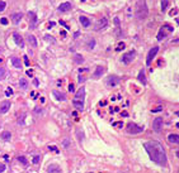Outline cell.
I'll return each instance as SVG.
<instances>
[{
	"instance_id": "1",
	"label": "cell",
	"mask_w": 179,
	"mask_h": 173,
	"mask_svg": "<svg viewBox=\"0 0 179 173\" xmlns=\"http://www.w3.org/2000/svg\"><path fill=\"white\" fill-rule=\"evenodd\" d=\"M145 150L147 152L150 159L154 163L161 165V167H166L168 165V158H166V153L164 150L163 145L156 140H149L144 144Z\"/></svg>"
},
{
	"instance_id": "2",
	"label": "cell",
	"mask_w": 179,
	"mask_h": 173,
	"mask_svg": "<svg viewBox=\"0 0 179 173\" xmlns=\"http://www.w3.org/2000/svg\"><path fill=\"white\" fill-rule=\"evenodd\" d=\"M84 99H85V87H80V89L76 91L75 97L72 100V104L79 111H83L84 109Z\"/></svg>"
},
{
	"instance_id": "3",
	"label": "cell",
	"mask_w": 179,
	"mask_h": 173,
	"mask_svg": "<svg viewBox=\"0 0 179 173\" xmlns=\"http://www.w3.org/2000/svg\"><path fill=\"white\" fill-rule=\"evenodd\" d=\"M149 14V9H147V5H146L145 0H141L138 1L137 4V10H136V17L140 18V19H145Z\"/></svg>"
},
{
	"instance_id": "4",
	"label": "cell",
	"mask_w": 179,
	"mask_h": 173,
	"mask_svg": "<svg viewBox=\"0 0 179 173\" xmlns=\"http://www.w3.org/2000/svg\"><path fill=\"white\" fill-rule=\"evenodd\" d=\"M126 129H127V133H130V134H140L144 131V126H140V125L133 124V123H130Z\"/></svg>"
},
{
	"instance_id": "5",
	"label": "cell",
	"mask_w": 179,
	"mask_h": 173,
	"mask_svg": "<svg viewBox=\"0 0 179 173\" xmlns=\"http://www.w3.org/2000/svg\"><path fill=\"white\" fill-rule=\"evenodd\" d=\"M158 52H159V47H152V48L149 51V53H147V58H146V63H147V66L149 65H151V61L155 58V56L158 54Z\"/></svg>"
},
{
	"instance_id": "6",
	"label": "cell",
	"mask_w": 179,
	"mask_h": 173,
	"mask_svg": "<svg viewBox=\"0 0 179 173\" xmlns=\"http://www.w3.org/2000/svg\"><path fill=\"white\" fill-rule=\"evenodd\" d=\"M163 128V117H155L152 121V129L155 131H160Z\"/></svg>"
},
{
	"instance_id": "7",
	"label": "cell",
	"mask_w": 179,
	"mask_h": 173,
	"mask_svg": "<svg viewBox=\"0 0 179 173\" xmlns=\"http://www.w3.org/2000/svg\"><path fill=\"white\" fill-rule=\"evenodd\" d=\"M133 58H135V52H133V51H131V52L125 53L122 56V62H123V63H126V65H128V63L132 62Z\"/></svg>"
},
{
	"instance_id": "8",
	"label": "cell",
	"mask_w": 179,
	"mask_h": 173,
	"mask_svg": "<svg viewBox=\"0 0 179 173\" xmlns=\"http://www.w3.org/2000/svg\"><path fill=\"white\" fill-rule=\"evenodd\" d=\"M165 30L166 32H173V27H170V25H165V27H163L161 29H160L159 34H158V40H161L164 37H165Z\"/></svg>"
},
{
	"instance_id": "9",
	"label": "cell",
	"mask_w": 179,
	"mask_h": 173,
	"mask_svg": "<svg viewBox=\"0 0 179 173\" xmlns=\"http://www.w3.org/2000/svg\"><path fill=\"white\" fill-rule=\"evenodd\" d=\"M119 83V78L117 76H109L108 80H107V85L109 87H114Z\"/></svg>"
},
{
	"instance_id": "10",
	"label": "cell",
	"mask_w": 179,
	"mask_h": 173,
	"mask_svg": "<svg viewBox=\"0 0 179 173\" xmlns=\"http://www.w3.org/2000/svg\"><path fill=\"white\" fill-rule=\"evenodd\" d=\"M9 109H10V101L5 100V101H3L1 104H0V114H5V112H8V111H9Z\"/></svg>"
},
{
	"instance_id": "11",
	"label": "cell",
	"mask_w": 179,
	"mask_h": 173,
	"mask_svg": "<svg viewBox=\"0 0 179 173\" xmlns=\"http://www.w3.org/2000/svg\"><path fill=\"white\" fill-rule=\"evenodd\" d=\"M108 25V20H107V18H102V19L97 23V25H95V30H100V29H104L105 27Z\"/></svg>"
},
{
	"instance_id": "12",
	"label": "cell",
	"mask_w": 179,
	"mask_h": 173,
	"mask_svg": "<svg viewBox=\"0 0 179 173\" xmlns=\"http://www.w3.org/2000/svg\"><path fill=\"white\" fill-rule=\"evenodd\" d=\"M13 38H14V40H15L17 44L19 46L20 48H23V47H24V40H23V38H22V35L19 34V33H14Z\"/></svg>"
},
{
	"instance_id": "13",
	"label": "cell",
	"mask_w": 179,
	"mask_h": 173,
	"mask_svg": "<svg viewBox=\"0 0 179 173\" xmlns=\"http://www.w3.org/2000/svg\"><path fill=\"white\" fill-rule=\"evenodd\" d=\"M104 71H105V68L103 66H98L95 68V71H94V73H93V77L94 78H99V77H102V75L104 73Z\"/></svg>"
},
{
	"instance_id": "14",
	"label": "cell",
	"mask_w": 179,
	"mask_h": 173,
	"mask_svg": "<svg viewBox=\"0 0 179 173\" xmlns=\"http://www.w3.org/2000/svg\"><path fill=\"white\" fill-rule=\"evenodd\" d=\"M71 8H72V5H71V3H62L60 6H58V12H69V10H71Z\"/></svg>"
},
{
	"instance_id": "15",
	"label": "cell",
	"mask_w": 179,
	"mask_h": 173,
	"mask_svg": "<svg viewBox=\"0 0 179 173\" xmlns=\"http://www.w3.org/2000/svg\"><path fill=\"white\" fill-rule=\"evenodd\" d=\"M29 22H31V28H36V23H37V15L33 12H29Z\"/></svg>"
},
{
	"instance_id": "16",
	"label": "cell",
	"mask_w": 179,
	"mask_h": 173,
	"mask_svg": "<svg viewBox=\"0 0 179 173\" xmlns=\"http://www.w3.org/2000/svg\"><path fill=\"white\" fill-rule=\"evenodd\" d=\"M79 20H80V23H81V25H83L84 28H89V27H90V20H89V18L81 15V17L79 18Z\"/></svg>"
},
{
	"instance_id": "17",
	"label": "cell",
	"mask_w": 179,
	"mask_h": 173,
	"mask_svg": "<svg viewBox=\"0 0 179 173\" xmlns=\"http://www.w3.org/2000/svg\"><path fill=\"white\" fill-rule=\"evenodd\" d=\"M22 18H23V14H22V13H14L13 15H12V20H13L14 24H18L22 20Z\"/></svg>"
},
{
	"instance_id": "18",
	"label": "cell",
	"mask_w": 179,
	"mask_h": 173,
	"mask_svg": "<svg viewBox=\"0 0 179 173\" xmlns=\"http://www.w3.org/2000/svg\"><path fill=\"white\" fill-rule=\"evenodd\" d=\"M168 140L169 143H173V144H179V135L178 134H170L168 137Z\"/></svg>"
},
{
	"instance_id": "19",
	"label": "cell",
	"mask_w": 179,
	"mask_h": 173,
	"mask_svg": "<svg viewBox=\"0 0 179 173\" xmlns=\"http://www.w3.org/2000/svg\"><path fill=\"white\" fill-rule=\"evenodd\" d=\"M0 138H1L3 140L8 142V140H10V139H12V133H10V131H3L1 135H0Z\"/></svg>"
},
{
	"instance_id": "20",
	"label": "cell",
	"mask_w": 179,
	"mask_h": 173,
	"mask_svg": "<svg viewBox=\"0 0 179 173\" xmlns=\"http://www.w3.org/2000/svg\"><path fill=\"white\" fill-rule=\"evenodd\" d=\"M10 62H12V65L14 66L15 68H20V60L18 57H12V60H10Z\"/></svg>"
},
{
	"instance_id": "21",
	"label": "cell",
	"mask_w": 179,
	"mask_h": 173,
	"mask_svg": "<svg viewBox=\"0 0 179 173\" xmlns=\"http://www.w3.org/2000/svg\"><path fill=\"white\" fill-rule=\"evenodd\" d=\"M53 96H56V99H57V100H60V101H65V100H66V96H65L64 94L56 91V90L53 91Z\"/></svg>"
},
{
	"instance_id": "22",
	"label": "cell",
	"mask_w": 179,
	"mask_h": 173,
	"mask_svg": "<svg viewBox=\"0 0 179 173\" xmlns=\"http://www.w3.org/2000/svg\"><path fill=\"white\" fill-rule=\"evenodd\" d=\"M28 42H29V44H31L32 47H37V39H36V37L34 35H28Z\"/></svg>"
},
{
	"instance_id": "23",
	"label": "cell",
	"mask_w": 179,
	"mask_h": 173,
	"mask_svg": "<svg viewBox=\"0 0 179 173\" xmlns=\"http://www.w3.org/2000/svg\"><path fill=\"white\" fill-rule=\"evenodd\" d=\"M138 81L142 82V85H146V78H145V71L141 69L140 73H138Z\"/></svg>"
},
{
	"instance_id": "24",
	"label": "cell",
	"mask_w": 179,
	"mask_h": 173,
	"mask_svg": "<svg viewBox=\"0 0 179 173\" xmlns=\"http://www.w3.org/2000/svg\"><path fill=\"white\" fill-rule=\"evenodd\" d=\"M19 86H20L23 90H25V89L28 87V81L25 80V78H20V80H19Z\"/></svg>"
},
{
	"instance_id": "25",
	"label": "cell",
	"mask_w": 179,
	"mask_h": 173,
	"mask_svg": "<svg viewBox=\"0 0 179 173\" xmlns=\"http://www.w3.org/2000/svg\"><path fill=\"white\" fill-rule=\"evenodd\" d=\"M168 4H169V0H163L161 1V12H165L166 10Z\"/></svg>"
},
{
	"instance_id": "26",
	"label": "cell",
	"mask_w": 179,
	"mask_h": 173,
	"mask_svg": "<svg viewBox=\"0 0 179 173\" xmlns=\"http://www.w3.org/2000/svg\"><path fill=\"white\" fill-rule=\"evenodd\" d=\"M5 77H6V71H5V68L0 67V80H4Z\"/></svg>"
},
{
	"instance_id": "27",
	"label": "cell",
	"mask_w": 179,
	"mask_h": 173,
	"mask_svg": "<svg viewBox=\"0 0 179 173\" xmlns=\"http://www.w3.org/2000/svg\"><path fill=\"white\" fill-rule=\"evenodd\" d=\"M48 172H50V173H51V172L58 173V172H60V169L57 168V165H50V167H48Z\"/></svg>"
},
{
	"instance_id": "28",
	"label": "cell",
	"mask_w": 179,
	"mask_h": 173,
	"mask_svg": "<svg viewBox=\"0 0 179 173\" xmlns=\"http://www.w3.org/2000/svg\"><path fill=\"white\" fill-rule=\"evenodd\" d=\"M94 46H95V40H94V39H90L89 42H88V48H89V49H93Z\"/></svg>"
},
{
	"instance_id": "29",
	"label": "cell",
	"mask_w": 179,
	"mask_h": 173,
	"mask_svg": "<svg viewBox=\"0 0 179 173\" xmlns=\"http://www.w3.org/2000/svg\"><path fill=\"white\" fill-rule=\"evenodd\" d=\"M18 160H19L22 164H24V165H27V164H28V160L25 159V157H18Z\"/></svg>"
},
{
	"instance_id": "30",
	"label": "cell",
	"mask_w": 179,
	"mask_h": 173,
	"mask_svg": "<svg viewBox=\"0 0 179 173\" xmlns=\"http://www.w3.org/2000/svg\"><path fill=\"white\" fill-rule=\"evenodd\" d=\"M125 43H118V46H117V48H116V51H117V52H118V51H122V49H125Z\"/></svg>"
},
{
	"instance_id": "31",
	"label": "cell",
	"mask_w": 179,
	"mask_h": 173,
	"mask_svg": "<svg viewBox=\"0 0 179 173\" xmlns=\"http://www.w3.org/2000/svg\"><path fill=\"white\" fill-rule=\"evenodd\" d=\"M83 61H84V58L81 56H79V54H76V56H75V62H76V63H81Z\"/></svg>"
},
{
	"instance_id": "32",
	"label": "cell",
	"mask_w": 179,
	"mask_h": 173,
	"mask_svg": "<svg viewBox=\"0 0 179 173\" xmlns=\"http://www.w3.org/2000/svg\"><path fill=\"white\" fill-rule=\"evenodd\" d=\"M5 6H6V3L5 1H0V12H4Z\"/></svg>"
},
{
	"instance_id": "33",
	"label": "cell",
	"mask_w": 179,
	"mask_h": 173,
	"mask_svg": "<svg viewBox=\"0 0 179 173\" xmlns=\"http://www.w3.org/2000/svg\"><path fill=\"white\" fill-rule=\"evenodd\" d=\"M39 159H41V157H39V156H36V157H33L32 162H33L34 164H37V163H39Z\"/></svg>"
},
{
	"instance_id": "34",
	"label": "cell",
	"mask_w": 179,
	"mask_h": 173,
	"mask_svg": "<svg viewBox=\"0 0 179 173\" xmlns=\"http://www.w3.org/2000/svg\"><path fill=\"white\" fill-rule=\"evenodd\" d=\"M161 110H163V106H156L155 109L151 110V112H159V111H161Z\"/></svg>"
},
{
	"instance_id": "35",
	"label": "cell",
	"mask_w": 179,
	"mask_h": 173,
	"mask_svg": "<svg viewBox=\"0 0 179 173\" xmlns=\"http://www.w3.org/2000/svg\"><path fill=\"white\" fill-rule=\"evenodd\" d=\"M76 134H78V137H79V140H83V138H84V133H83V131L78 130V131H76Z\"/></svg>"
},
{
	"instance_id": "36",
	"label": "cell",
	"mask_w": 179,
	"mask_h": 173,
	"mask_svg": "<svg viewBox=\"0 0 179 173\" xmlns=\"http://www.w3.org/2000/svg\"><path fill=\"white\" fill-rule=\"evenodd\" d=\"M62 144H64V148H69V145H70V140H69V139H65Z\"/></svg>"
},
{
	"instance_id": "37",
	"label": "cell",
	"mask_w": 179,
	"mask_h": 173,
	"mask_svg": "<svg viewBox=\"0 0 179 173\" xmlns=\"http://www.w3.org/2000/svg\"><path fill=\"white\" fill-rule=\"evenodd\" d=\"M12 94H13V90L10 89V87H8V89H6V91H5V95H6V96H10Z\"/></svg>"
},
{
	"instance_id": "38",
	"label": "cell",
	"mask_w": 179,
	"mask_h": 173,
	"mask_svg": "<svg viewBox=\"0 0 179 173\" xmlns=\"http://www.w3.org/2000/svg\"><path fill=\"white\" fill-rule=\"evenodd\" d=\"M60 24H61V25H64V27H65V28L67 29V30H69V29H70V27H69V25H67L66 23H65L64 20H60Z\"/></svg>"
},
{
	"instance_id": "39",
	"label": "cell",
	"mask_w": 179,
	"mask_h": 173,
	"mask_svg": "<svg viewBox=\"0 0 179 173\" xmlns=\"http://www.w3.org/2000/svg\"><path fill=\"white\" fill-rule=\"evenodd\" d=\"M69 91H70V92H74V91H75V87H74V85H72V83L69 85Z\"/></svg>"
},
{
	"instance_id": "40",
	"label": "cell",
	"mask_w": 179,
	"mask_h": 173,
	"mask_svg": "<svg viewBox=\"0 0 179 173\" xmlns=\"http://www.w3.org/2000/svg\"><path fill=\"white\" fill-rule=\"evenodd\" d=\"M113 126H123L122 121H117V123H113Z\"/></svg>"
},
{
	"instance_id": "41",
	"label": "cell",
	"mask_w": 179,
	"mask_h": 173,
	"mask_svg": "<svg viewBox=\"0 0 179 173\" xmlns=\"http://www.w3.org/2000/svg\"><path fill=\"white\" fill-rule=\"evenodd\" d=\"M48 148H50V150H53L55 153H58V149H57L55 145H52V147H48Z\"/></svg>"
},
{
	"instance_id": "42",
	"label": "cell",
	"mask_w": 179,
	"mask_h": 173,
	"mask_svg": "<svg viewBox=\"0 0 179 173\" xmlns=\"http://www.w3.org/2000/svg\"><path fill=\"white\" fill-rule=\"evenodd\" d=\"M0 22H1V24H4V25L8 24V19H6V18H1V20H0Z\"/></svg>"
},
{
	"instance_id": "43",
	"label": "cell",
	"mask_w": 179,
	"mask_h": 173,
	"mask_svg": "<svg viewBox=\"0 0 179 173\" xmlns=\"http://www.w3.org/2000/svg\"><path fill=\"white\" fill-rule=\"evenodd\" d=\"M24 63H25V66H29V60L27 56H24Z\"/></svg>"
},
{
	"instance_id": "44",
	"label": "cell",
	"mask_w": 179,
	"mask_h": 173,
	"mask_svg": "<svg viewBox=\"0 0 179 173\" xmlns=\"http://www.w3.org/2000/svg\"><path fill=\"white\" fill-rule=\"evenodd\" d=\"M5 171V165L4 164H0V173H3Z\"/></svg>"
},
{
	"instance_id": "45",
	"label": "cell",
	"mask_w": 179,
	"mask_h": 173,
	"mask_svg": "<svg viewBox=\"0 0 179 173\" xmlns=\"http://www.w3.org/2000/svg\"><path fill=\"white\" fill-rule=\"evenodd\" d=\"M114 23H116L117 27H119V19H118V18H114Z\"/></svg>"
},
{
	"instance_id": "46",
	"label": "cell",
	"mask_w": 179,
	"mask_h": 173,
	"mask_svg": "<svg viewBox=\"0 0 179 173\" xmlns=\"http://www.w3.org/2000/svg\"><path fill=\"white\" fill-rule=\"evenodd\" d=\"M27 75H28V76H32V75H33V71H32V69H28V71H27Z\"/></svg>"
},
{
	"instance_id": "47",
	"label": "cell",
	"mask_w": 179,
	"mask_h": 173,
	"mask_svg": "<svg viewBox=\"0 0 179 173\" xmlns=\"http://www.w3.org/2000/svg\"><path fill=\"white\" fill-rule=\"evenodd\" d=\"M84 81H85V78H84L83 76H80V77H79V82L81 83V82H84Z\"/></svg>"
},
{
	"instance_id": "48",
	"label": "cell",
	"mask_w": 179,
	"mask_h": 173,
	"mask_svg": "<svg viewBox=\"0 0 179 173\" xmlns=\"http://www.w3.org/2000/svg\"><path fill=\"white\" fill-rule=\"evenodd\" d=\"M55 24H56V23H55V22H51V23H50V28H52V27H55Z\"/></svg>"
},
{
	"instance_id": "49",
	"label": "cell",
	"mask_w": 179,
	"mask_h": 173,
	"mask_svg": "<svg viewBox=\"0 0 179 173\" xmlns=\"http://www.w3.org/2000/svg\"><path fill=\"white\" fill-rule=\"evenodd\" d=\"M173 14H177V10H171V12H170V15H173Z\"/></svg>"
},
{
	"instance_id": "50",
	"label": "cell",
	"mask_w": 179,
	"mask_h": 173,
	"mask_svg": "<svg viewBox=\"0 0 179 173\" xmlns=\"http://www.w3.org/2000/svg\"><path fill=\"white\" fill-rule=\"evenodd\" d=\"M61 35H62V37H65V35H66V32H65V30H62V32H61Z\"/></svg>"
},
{
	"instance_id": "51",
	"label": "cell",
	"mask_w": 179,
	"mask_h": 173,
	"mask_svg": "<svg viewBox=\"0 0 179 173\" xmlns=\"http://www.w3.org/2000/svg\"><path fill=\"white\" fill-rule=\"evenodd\" d=\"M127 115H128V114H127V111H123V112H122V116H127Z\"/></svg>"
},
{
	"instance_id": "52",
	"label": "cell",
	"mask_w": 179,
	"mask_h": 173,
	"mask_svg": "<svg viewBox=\"0 0 179 173\" xmlns=\"http://www.w3.org/2000/svg\"><path fill=\"white\" fill-rule=\"evenodd\" d=\"M177 157L179 158V150H178V152H177Z\"/></svg>"
},
{
	"instance_id": "53",
	"label": "cell",
	"mask_w": 179,
	"mask_h": 173,
	"mask_svg": "<svg viewBox=\"0 0 179 173\" xmlns=\"http://www.w3.org/2000/svg\"><path fill=\"white\" fill-rule=\"evenodd\" d=\"M1 62H3V60H1V58H0V63H1Z\"/></svg>"
},
{
	"instance_id": "54",
	"label": "cell",
	"mask_w": 179,
	"mask_h": 173,
	"mask_svg": "<svg viewBox=\"0 0 179 173\" xmlns=\"http://www.w3.org/2000/svg\"><path fill=\"white\" fill-rule=\"evenodd\" d=\"M89 173H92V172H89Z\"/></svg>"
},
{
	"instance_id": "55",
	"label": "cell",
	"mask_w": 179,
	"mask_h": 173,
	"mask_svg": "<svg viewBox=\"0 0 179 173\" xmlns=\"http://www.w3.org/2000/svg\"><path fill=\"white\" fill-rule=\"evenodd\" d=\"M178 173H179V172H178Z\"/></svg>"
}]
</instances>
